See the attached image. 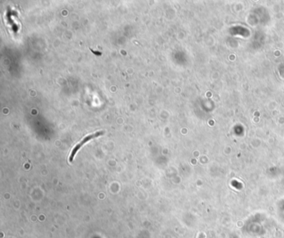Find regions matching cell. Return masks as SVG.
Masks as SVG:
<instances>
[{"label":"cell","instance_id":"1","mask_svg":"<svg viewBox=\"0 0 284 238\" xmlns=\"http://www.w3.org/2000/svg\"><path fill=\"white\" fill-rule=\"evenodd\" d=\"M104 133V131H98V132H96L94 133H93V134H90V135L86 136L85 138H83V139L81 142H79L78 144H76V146L73 148V150H72L71 153H70V156H69V162H73V160H74V157L76 155V153H78V151L79 150L81 147H83V145L85 144L86 142H89L91 139H93L95 138H98L99 136H102Z\"/></svg>","mask_w":284,"mask_h":238}]
</instances>
